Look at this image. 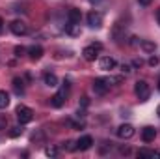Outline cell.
Wrapping results in <instances>:
<instances>
[{
	"mask_svg": "<svg viewBox=\"0 0 160 159\" xmlns=\"http://www.w3.org/2000/svg\"><path fill=\"white\" fill-rule=\"evenodd\" d=\"M28 54H30L32 60H39L41 56H43V49H41L39 45H32V47L28 49Z\"/></svg>",
	"mask_w": 160,
	"mask_h": 159,
	"instance_id": "obj_13",
	"label": "cell"
},
{
	"mask_svg": "<svg viewBox=\"0 0 160 159\" xmlns=\"http://www.w3.org/2000/svg\"><path fill=\"white\" fill-rule=\"evenodd\" d=\"M67 32H69L71 36H78V34H80L78 25H69V26H67Z\"/></svg>",
	"mask_w": 160,
	"mask_h": 159,
	"instance_id": "obj_19",
	"label": "cell"
},
{
	"mask_svg": "<svg viewBox=\"0 0 160 159\" xmlns=\"http://www.w3.org/2000/svg\"><path fill=\"white\" fill-rule=\"evenodd\" d=\"M157 21H158V25H160V8H158V11H157Z\"/></svg>",
	"mask_w": 160,
	"mask_h": 159,
	"instance_id": "obj_29",
	"label": "cell"
},
{
	"mask_svg": "<svg viewBox=\"0 0 160 159\" xmlns=\"http://www.w3.org/2000/svg\"><path fill=\"white\" fill-rule=\"evenodd\" d=\"M65 97H67V82H65V86L58 92V94H54L52 97H50V103H52V107H56V109H60L63 103H65Z\"/></svg>",
	"mask_w": 160,
	"mask_h": 159,
	"instance_id": "obj_4",
	"label": "cell"
},
{
	"mask_svg": "<svg viewBox=\"0 0 160 159\" xmlns=\"http://www.w3.org/2000/svg\"><path fill=\"white\" fill-rule=\"evenodd\" d=\"M114 68H116V60L114 58H110V56L101 58V69L102 71H112Z\"/></svg>",
	"mask_w": 160,
	"mask_h": 159,
	"instance_id": "obj_12",
	"label": "cell"
},
{
	"mask_svg": "<svg viewBox=\"0 0 160 159\" xmlns=\"http://www.w3.org/2000/svg\"><path fill=\"white\" fill-rule=\"evenodd\" d=\"M138 156H140V157H157V152H151V150H140Z\"/></svg>",
	"mask_w": 160,
	"mask_h": 159,
	"instance_id": "obj_17",
	"label": "cell"
},
{
	"mask_svg": "<svg viewBox=\"0 0 160 159\" xmlns=\"http://www.w3.org/2000/svg\"><path fill=\"white\" fill-rule=\"evenodd\" d=\"M45 154H47V156H52V157H54V156H58V150H56V148H52V146H48V148L45 150Z\"/></svg>",
	"mask_w": 160,
	"mask_h": 159,
	"instance_id": "obj_21",
	"label": "cell"
},
{
	"mask_svg": "<svg viewBox=\"0 0 160 159\" xmlns=\"http://www.w3.org/2000/svg\"><path fill=\"white\" fill-rule=\"evenodd\" d=\"M43 80H45L47 86H56V84H58V77H56L54 73H47V75L43 77Z\"/></svg>",
	"mask_w": 160,
	"mask_h": 159,
	"instance_id": "obj_15",
	"label": "cell"
},
{
	"mask_svg": "<svg viewBox=\"0 0 160 159\" xmlns=\"http://www.w3.org/2000/svg\"><path fill=\"white\" fill-rule=\"evenodd\" d=\"M158 88H160V80H158Z\"/></svg>",
	"mask_w": 160,
	"mask_h": 159,
	"instance_id": "obj_33",
	"label": "cell"
},
{
	"mask_svg": "<svg viewBox=\"0 0 160 159\" xmlns=\"http://www.w3.org/2000/svg\"><path fill=\"white\" fill-rule=\"evenodd\" d=\"M138 2H140L142 6H149V4H151V0H138Z\"/></svg>",
	"mask_w": 160,
	"mask_h": 159,
	"instance_id": "obj_25",
	"label": "cell"
},
{
	"mask_svg": "<svg viewBox=\"0 0 160 159\" xmlns=\"http://www.w3.org/2000/svg\"><path fill=\"white\" fill-rule=\"evenodd\" d=\"M157 64H158V58H157V56H153V58H149V66H153V68H155Z\"/></svg>",
	"mask_w": 160,
	"mask_h": 159,
	"instance_id": "obj_23",
	"label": "cell"
},
{
	"mask_svg": "<svg viewBox=\"0 0 160 159\" xmlns=\"http://www.w3.org/2000/svg\"><path fill=\"white\" fill-rule=\"evenodd\" d=\"M134 94L138 96L140 101H147L149 96H151V88H149V84L145 80H138L136 86H134Z\"/></svg>",
	"mask_w": 160,
	"mask_h": 159,
	"instance_id": "obj_1",
	"label": "cell"
},
{
	"mask_svg": "<svg viewBox=\"0 0 160 159\" xmlns=\"http://www.w3.org/2000/svg\"><path fill=\"white\" fill-rule=\"evenodd\" d=\"M91 146H93V139H91L89 135H84V137H80L78 140H77V148L82 150V152H84V150H89Z\"/></svg>",
	"mask_w": 160,
	"mask_h": 159,
	"instance_id": "obj_9",
	"label": "cell"
},
{
	"mask_svg": "<svg viewBox=\"0 0 160 159\" xmlns=\"http://www.w3.org/2000/svg\"><path fill=\"white\" fill-rule=\"evenodd\" d=\"M108 88H110L108 79H95L93 80V92H95L97 96H104V94L108 92Z\"/></svg>",
	"mask_w": 160,
	"mask_h": 159,
	"instance_id": "obj_5",
	"label": "cell"
},
{
	"mask_svg": "<svg viewBox=\"0 0 160 159\" xmlns=\"http://www.w3.org/2000/svg\"><path fill=\"white\" fill-rule=\"evenodd\" d=\"M101 49H102L101 43H93V45L86 47V49L82 51V54H84V58H86L88 62H95V58L99 56V51H101Z\"/></svg>",
	"mask_w": 160,
	"mask_h": 159,
	"instance_id": "obj_3",
	"label": "cell"
},
{
	"mask_svg": "<svg viewBox=\"0 0 160 159\" xmlns=\"http://www.w3.org/2000/svg\"><path fill=\"white\" fill-rule=\"evenodd\" d=\"M80 19H82L80 9H77V8L69 9V13H67V21H69V25H80Z\"/></svg>",
	"mask_w": 160,
	"mask_h": 159,
	"instance_id": "obj_10",
	"label": "cell"
},
{
	"mask_svg": "<svg viewBox=\"0 0 160 159\" xmlns=\"http://www.w3.org/2000/svg\"><path fill=\"white\" fill-rule=\"evenodd\" d=\"M4 125H6V120H2V118H0V129H2Z\"/></svg>",
	"mask_w": 160,
	"mask_h": 159,
	"instance_id": "obj_28",
	"label": "cell"
},
{
	"mask_svg": "<svg viewBox=\"0 0 160 159\" xmlns=\"http://www.w3.org/2000/svg\"><path fill=\"white\" fill-rule=\"evenodd\" d=\"M134 135V127L130 125V123H123L118 127V137L119 139H130Z\"/></svg>",
	"mask_w": 160,
	"mask_h": 159,
	"instance_id": "obj_8",
	"label": "cell"
},
{
	"mask_svg": "<svg viewBox=\"0 0 160 159\" xmlns=\"http://www.w3.org/2000/svg\"><path fill=\"white\" fill-rule=\"evenodd\" d=\"M130 43H132V45H138V43H142V41H138V38H130Z\"/></svg>",
	"mask_w": 160,
	"mask_h": 159,
	"instance_id": "obj_26",
	"label": "cell"
},
{
	"mask_svg": "<svg viewBox=\"0 0 160 159\" xmlns=\"http://www.w3.org/2000/svg\"><path fill=\"white\" fill-rule=\"evenodd\" d=\"M9 28H11V32H13L15 36H24V34L28 32V26H26L22 21H13V23L9 25Z\"/></svg>",
	"mask_w": 160,
	"mask_h": 159,
	"instance_id": "obj_7",
	"label": "cell"
},
{
	"mask_svg": "<svg viewBox=\"0 0 160 159\" xmlns=\"http://www.w3.org/2000/svg\"><path fill=\"white\" fill-rule=\"evenodd\" d=\"M89 2H91V4H93V2H99V0H89Z\"/></svg>",
	"mask_w": 160,
	"mask_h": 159,
	"instance_id": "obj_32",
	"label": "cell"
},
{
	"mask_svg": "<svg viewBox=\"0 0 160 159\" xmlns=\"http://www.w3.org/2000/svg\"><path fill=\"white\" fill-rule=\"evenodd\" d=\"M132 64H134V66H136V68H138V66H142V64H143V62H142V60H134V62H132Z\"/></svg>",
	"mask_w": 160,
	"mask_h": 159,
	"instance_id": "obj_27",
	"label": "cell"
},
{
	"mask_svg": "<svg viewBox=\"0 0 160 159\" xmlns=\"http://www.w3.org/2000/svg\"><path fill=\"white\" fill-rule=\"evenodd\" d=\"M155 137H157V129H155V127H145V129L142 131V140H143V142H153Z\"/></svg>",
	"mask_w": 160,
	"mask_h": 159,
	"instance_id": "obj_11",
	"label": "cell"
},
{
	"mask_svg": "<svg viewBox=\"0 0 160 159\" xmlns=\"http://www.w3.org/2000/svg\"><path fill=\"white\" fill-rule=\"evenodd\" d=\"M21 133H22V129H21V127H11V131H9V135H11V137H19Z\"/></svg>",
	"mask_w": 160,
	"mask_h": 159,
	"instance_id": "obj_20",
	"label": "cell"
},
{
	"mask_svg": "<svg viewBox=\"0 0 160 159\" xmlns=\"http://www.w3.org/2000/svg\"><path fill=\"white\" fill-rule=\"evenodd\" d=\"M157 114H158V116H160V105H158V109H157Z\"/></svg>",
	"mask_w": 160,
	"mask_h": 159,
	"instance_id": "obj_31",
	"label": "cell"
},
{
	"mask_svg": "<svg viewBox=\"0 0 160 159\" xmlns=\"http://www.w3.org/2000/svg\"><path fill=\"white\" fill-rule=\"evenodd\" d=\"M9 105V94L6 90H0V109H6Z\"/></svg>",
	"mask_w": 160,
	"mask_h": 159,
	"instance_id": "obj_14",
	"label": "cell"
},
{
	"mask_svg": "<svg viewBox=\"0 0 160 159\" xmlns=\"http://www.w3.org/2000/svg\"><path fill=\"white\" fill-rule=\"evenodd\" d=\"M140 45H142V49H143L145 52H155V43H151V41H142Z\"/></svg>",
	"mask_w": 160,
	"mask_h": 159,
	"instance_id": "obj_16",
	"label": "cell"
},
{
	"mask_svg": "<svg viewBox=\"0 0 160 159\" xmlns=\"http://www.w3.org/2000/svg\"><path fill=\"white\" fill-rule=\"evenodd\" d=\"M88 25H89L91 28H99V26L102 25V15H101L99 11H89V13H88Z\"/></svg>",
	"mask_w": 160,
	"mask_h": 159,
	"instance_id": "obj_6",
	"label": "cell"
},
{
	"mask_svg": "<svg viewBox=\"0 0 160 159\" xmlns=\"http://www.w3.org/2000/svg\"><path fill=\"white\" fill-rule=\"evenodd\" d=\"M121 69H123V73H130V66H128V64H123Z\"/></svg>",
	"mask_w": 160,
	"mask_h": 159,
	"instance_id": "obj_24",
	"label": "cell"
},
{
	"mask_svg": "<svg viewBox=\"0 0 160 159\" xmlns=\"http://www.w3.org/2000/svg\"><path fill=\"white\" fill-rule=\"evenodd\" d=\"M13 88L17 94H22V80L21 79H13Z\"/></svg>",
	"mask_w": 160,
	"mask_h": 159,
	"instance_id": "obj_18",
	"label": "cell"
},
{
	"mask_svg": "<svg viewBox=\"0 0 160 159\" xmlns=\"http://www.w3.org/2000/svg\"><path fill=\"white\" fill-rule=\"evenodd\" d=\"M24 51H26L24 47H15V54H17V56H21V54H22Z\"/></svg>",
	"mask_w": 160,
	"mask_h": 159,
	"instance_id": "obj_22",
	"label": "cell"
},
{
	"mask_svg": "<svg viewBox=\"0 0 160 159\" xmlns=\"http://www.w3.org/2000/svg\"><path fill=\"white\" fill-rule=\"evenodd\" d=\"M15 114H17V120L21 123H28V122H32V118H34V111L30 107H24V105H19Z\"/></svg>",
	"mask_w": 160,
	"mask_h": 159,
	"instance_id": "obj_2",
	"label": "cell"
},
{
	"mask_svg": "<svg viewBox=\"0 0 160 159\" xmlns=\"http://www.w3.org/2000/svg\"><path fill=\"white\" fill-rule=\"evenodd\" d=\"M2 28H4V21L0 19V32H2Z\"/></svg>",
	"mask_w": 160,
	"mask_h": 159,
	"instance_id": "obj_30",
	"label": "cell"
}]
</instances>
